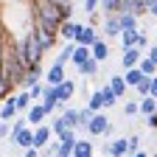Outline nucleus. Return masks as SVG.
I'll list each match as a JSON object with an SVG mask.
<instances>
[{"mask_svg":"<svg viewBox=\"0 0 157 157\" xmlns=\"http://www.w3.org/2000/svg\"><path fill=\"white\" fill-rule=\"evenodd\" d=\"M42 53H45V45L39 42L36 31L34 28L25 31V36H23V59H25V65L28 67L31 65H39V62H42Z\"/></svg>","mask_w":157,"mask_h":157,"instance_id":"1","label":"nucleus"},{"mask_svg":"<svg viewBox=\"0 0 157 157\" xmlns=\"http://www.w3.org/2000/svg\"><path fill=\"white\" fill-rule=\"evenodd\" d=\"M109 132H112L109 118H107L104 112H95V115L90 118V124H87V135H90V137H107Z\"/></svg>","mask_w":157,"mask_h":157,"instance_id":"2","label":"nucleus"},{"mask_svg":"<svg viewBox=\"0 0 157 157\" xmlns=\"http://www.w3.org/2000/svg\"><path fill=\"white\" fill-rule=\"evenodd\" d=\"M98 36H101V34L95 31V25L87 23V25H76V36H73V42H76V45H90V48H93V42H95Z\"/></svg>","mask_w":157,"mask_h":157,"instance_id":"3","label":"nucleus"},{"mask_svg":"<svg viewBox=\"0 0 157 157\" xmlns=\"http://www.w3.org/2000/svg\"><path fill=\"white\" fill-rule=\"evenodd\" d=\"M9 140H11V146H17V149H34V129L31 126H25V129H20L17 135H11L9 137Z\"/></svg>","mask_w":157,"mask_h":157,"instance_id":"4","label":"nucleus"},{"mask_svg":"<svg viewBox=\"0 0 157 157\" xmlns=\"http://www.w3.org/2000/svg\"><path fill=\"white\" fill-rule=\"evenodd\" d=\"M42 78H45V73H42V62H39V65H31V67L25 70V76H23V84H20V87L31 90L34 84H39V82H42Z\"/></svg>","mask_w":157,"mask_h":157,"instance_id":"5","label":"nucleus"},{"mask_svg":"<svg viewBox=\"0 0 157 157\" xmlns=\"http://www.w3.org/2000/svg\"><path fill=\"white\" fill-rule=\"evenodd\" d=\"M143 59V48H137V45H132V48H124V56H121V67L126 70V67H137V62Z\"/></svg>","mask_w":157,"mask_h":157,"instance_id":"6","label":"nucleus"},{"mask_svg":"<svg viewBox=\"0 0 157 157\" xmlns=\"http://www.w3.org/2000/svg\"><path fill=\"white\" fill-rule=\"evenodd\" d=\"M51 137H53V129L51 126H45V124L34 126V149H45L51 143Z\"/></svg>","mask_w":157,"mask_h":157,"instance_id":"7","label":"nucleus"},{"mask_svg":"<svg viewBox=\"0 0 157 157\" xmlns=\"http://www.w3.org/2000/svg\"><path fill=\"white\" fill-rule=\"evenodd\" d=\"M25 118H28V124H31V126H39V124H45L48 112H45L42 101H39V104H31V107L25 109Z\"/></svg>","mask_w":157,"mask_h":157,"instance_id":"8","label":"nucleus"},{"mask_svg":"<svg viewBox=\"0 0 157 157\" xmlns=\"http://www.w3.org/2000/svg\"><path fill=\"white\" fill-rule=\"evenodd\" d=\"M121 31H124V28H121L118 14H107V17H104V36H109V39H112V36H121Z\"/></svg>","mask_w":157,"mask_h":157,"instance_id":"9","label":"nucleus"},{"mask_svg":"<svg viewBox=\"0 0 157 157\" xmlns=\"http://www.w3.org/2000/svg\"><path fill=\"white\" fill-rule=\"evenodd\" d=\"M118 11H132V14L140 17V14L149 11V3H146V0H121V9H118Z\"/></svg>","mask_w":157,"mask_h":157,"instance_id":"10","label":"nucleus"},{"mask_svg":"<svg viewBox=\"0 0 157 157\" xmlns=\"http://www.w3.org/2000/svg\"><path fill=\"white\" fill-rule=\"evenodd\" d=\"M65 78H67V76H65V65L53 62V65H51V70L45 73V84H62Z\"/></svg>","mask_w":157,"mask_h":157,"instance_id":"11","label":"nucleus"},{"mask_svg":"<svg viewBox=\"0 0 157 157\" xmlns=\"http://www.w3.org/2000/svg\"><path fill=\"white\" fill-rule=\"evenodd\" d=\"M56 95H59V101H62V104H67L70 98L76 95V82H70V78H65L62 84H56Z\"/></svg>","mask_w":157,"mask_h":157,"instance_id":"12","label":"nucleus"},{"mask_svg":"<svg viewBox=\"0 0 157 157\" xmlns=\"http://www.w3.org/2000/svg\"><path fill=\"white\" fill-rule=\"evenodd\" d=\"M76 25H78V23H73V17H70V20H62V23H59V39L73 42V36H76Z\"/></svg>","mask_w":157,"mask_h":157,"instance_id":"13","label":"nucleus"},{"mask_svg":"<svg viewBox=\"0 0 157 157\" xmlns=\"http://www.w3.org/2000/svg\"><path fill=\"white\" fill-rule=\"evenodd\" d=\"M137 107H140V115L143 118H149V115L157 112V98L154 95H143V98H137Z\"/></svg>","mask_w":157,"mask_h":157,"instance_id":"14","label":"nucleus"},{"mask_svg":"<svg viewBox=\"0 0 157 157\" xmlns=\"http://www.w3.org/2000/svg\"><path fill=\"white\" fill-rule=\"evenodd\" d=\"M129 154V137H118L109 143V157H124Z\"/></svg>","mask_w":157,"mask_h":157,"instance_id":"15","label":"nucleus"},{"mask_svg":"<svg viewBox=\"0 0 157 157\" xmlns=\"http://www.w3.org/2000/svg\"><path fill=\"white\" fill-rule=\"evenodd\" d=\"M14 104H17V109H20V112H25V109L34 104V95H31V93L23 87L20 93H14Z\"/></svg>","mask_w":157,"mask_h":157,"instance_id":"16","label":"nucleus"},{"mask_svg":"<svg viewBox=\"0 0 157 157\" xmlns=\"http://www.w3.org/2000/svg\"><path fill=\"white\" fill-rule=\"evenodd\" d=\"M107 84L115 90V95H118V98H124V95H126V90H129L126 76H109V82H107Z\"/></svg>","mask_w":157,"mask_h":157,"instance_id":"17","label":"nucleus"},{"mask_svg":"<svg viewBox=\"0 0 157 157\" xmlns=\"http://www.w3.org/2000/svg\"><path fill=\"white\" fill-rule=\"evenodd\" d=\"M90 56H93V48H90V45H76V51H73V59H70V62L78 67V65H84Z\"/></svg>","mask_w":157,"mask_h":157,"instance_id":"18","label":"nucleus"},{"mask_svg":"<svg viewBox=\"0 0 157 157\" xmlns=\"http://www.w3.org/2000/svg\"><path fill=\"white\" fill-rule=\"evenodd\" d=\"M17 104H14V95H6V104L0 107V118H3V121H11V118H17Z\"/></svg>","mask_w":157,"mask_h":157,"instance_id":"19","label":"nucleus"},{"mask_svg":"<svg viewBox=\"0 0 157 157\" xmlns=\"http://www.w3.org/2000/svg\"><path fill=\"white\" fill-rule=\"evenodd\" d=\"M93 143L90 140H82V137H78V140L73 143V157H93Z\"/></svg>","mask_w":157,"mask_h":157,"instance_id":"20","label":"nucleus"},{"mask_svg":"<svg viewBox=\"0 0 157 157\" xmlns=\"http://www.w3.org/2000/svg\"><path fill=\"white\" fill-rule=\"evenodd\" d=\"M137 31H140V28H124V31H121V36H118V39H121V48L137 45Z\"/></svg>","mask_w":157,"mask_h":157,"instance_id":"21","label":"nucleus"},{"mask_svg":"<svg viewBox=\"0 0 157 157\" xmlns=\"http://www.w3.org/2000/svg\"><path fill=\"white\" fill-rule=\"evenodd\" d=\"M107 56H109V48H107V42L101 36L93 42V59H98V62H107Z\"/></svg>","mask_w":157,"mask_h":157,"instance_id":"22","label":"nucleus"},{"mask_svg":"<svg viewBox=\"0 0 157 157\" xmlns=\"http://www.w3.org/2000/svg\"><path fill=\"white\" fill-rule=\"evenodd\" d=\"M62 115H65V121H67L70 129H78V126H82V118H78V109L76 107H65Z\"/></svg>","mask_w":157,"mask_h":157,"instance_id":"23","label":"nucleus"},{"mask_svg":"<svg viewBox=\"0 0 157 157\" xmlns=\"http://www.w3.org/2000/svg\"><path fill=\"white\" fill-rule=\"evenodd\" d=\"M51 146H53V154L56 157H73V143H65V140L56 137V143H51Z\"/></svg>","mask_w":157,"mask_h":157,"instance_id":"24","label":"nucleus"},{"mask_svg":"<svg viewBox=\"0 0 157 157\" xmlns=\"http://www.w3.org/2000/svg\"><path fill=\"white\" fill-rule=\"evenodd\" d=\"M124 76H126V84H129V87H137V84H140V78H143L146 73H143L140 67H126Z\"/></svg>","mask_w":157,"mask_h":157,"instance_id":"25","label":"nucleus"},{"mask_svg":"<svg viewBox=\"0 0 157 157\" xmlns=\"http://www.w3.org/2000/svg\"><path fill=\"white\" fill-rule=\"evenodd\" d=\"M73 51H76V42H67L62 51H59V56L53 59V62H59V65H67L70 59H73Z\"/></svg>","mask_w":157,"mask_h":157,"instance_id":"26","label":"nucleus"},{"mask_svg":"<svg viewBox=\"0 0 157 157\" xmlns=\"http://www.w3.org/2000/svg\"><path fill=\"white\" fill-rule=\"evenodd\" d=\"M118 20H121V28H137V14L132 11H118Z\"/></svg>","mask_w":157,"mask_h":157,"instance_id":"27","label":"nucleus"},{"mask_svg":"<svg viewBox=\"0 0 157 157\" xmlns=\"http://www.w3.org/2000/svg\"><path fill=\"white\" fill-rule=\"evenodd\" d=\"M98 65H101V62L90 56V59H87L84 65H78V73H82V76H95V73H98Z\"/></svg>","mask_w":157,"mask_h":157,"instance_id":"28","label":"nucleus"},{"mask_svg":"<svg viewBox=\"0 0 157 157\" xmlns=\"http://www.w3.org/2000/svg\"><path fill=\"white\" fill-rule=\"evenodd\" d=\"M87 107H90V109H95V112H101V109H107V107H104V93H101V90H95V93L90 95V101H87Z\"/></svg>","mask_w":157,"mask_h":157,"instance_id":"29","label":"nucleus"},{"mask_svg":"<svg viewBox=\"0 0 157 157\" xmlns=\"http://www.w3.org/2000/svg\"><path fill=\"white\" fill-rule=\"evenodd\" d=\"M51 129H53V137H59V135H62L65 129H70V126H67V121H65V115H62V112H59V115L53 118V121H51Z\"/></svg>","mask_w":157,"mask_h":157,"instance_id":"30","label":"nucleus"},{"mask_svg":"<svg viewBox=\"0 0 157 157\" xmlns=\"http://www.w3.org/2000/svg\"><path fill=\"white\" fill-rule=\"evenodd\" d=\"M137 67H140V70H143L146 76H154V73H157V62H154L151 56H143L140 62H137Z\"/></svg>","mask_w":157,"mask_h":157,"instance_id":"31","label":"nucleus"},{"mask_svg":"<svg viewBox=\"0 0 157 157\" xmlns=\"http://www.w3.org/2000/svg\"><path fill=\"white\" fill-rule=\"evenodd\" d=\"M135 93H137V98L151 95V76H143V78H140V84L135 87Z\"/></svg>","mask_w":157,"mask_h":157,"instance_id":"32","label":"nucleus"},{"mask_svg":"<svg viewBox=\"0 0 157 157\" xmlns=\"http://www.w3.org/2000/svg\"><path fill=\"white\" fill-rule=\"evenodd\" d=\"M101 93H104V107H107V109H109V107H115V101H118L115 90H112L109 84H104V87H101Z\"/></svg>","mask_w":157,"mask_h":157,"instance_id":"33","label":"nucleus"},{"mask_svg":"<svg viewBox=\"0 0 157 157\" xmlns=\"http://www.w3.org/2000/svg\"><path fill=\"white\" fill-rule=\"evenodd\" d=\"M118 9H121V0H101L104 17H107V14H118Z\"/></svg>","mask_w":157,"mask_h":157,"instance_id":"34","label":"nucleus"},{"mask_svg":"<svg viewBox=\"0 0 157 157\" xmlns=\"http://www.w3.org/2000/svg\"><path fill=\"white\" fill-rule=\"evenodd\" d=\"M93 115H95V109H90V107H78V118H82V126H78V129H87V124H90Z\"/></svg>","mask_w":157,"mask_h":157,"instance_id":"35","label":"nucleus"},{"mask_svg":"<svg viewBox=\"0 0 157 157\" xmlns=\"http://www.w3.org/2000/svg\"><path fill=\"white\" fill-rule=\"evenodd\" d=\"M132 115H140L137 101H126V104H124V118H132Z\"/></svg>","mask_w":157,"mask_h":157,"instance_id":"36","label":"nucleus"},{"mask_svg":"<svg viewBox=\"0 0 157 157\" xmlns=\"http://www.w3.org/2000/svg\"><path fill=\"white\" fill-rule=\"evenodd\" d=\"M59 140H65V143H76V140H78V135H76V129H65L62 135H59Z\"/></svg>","mask_w":157,"mask_h":157,"instance_id":"37","label":"nucleus"},{"mask_svg":"<svg viewBox=\"0 0 157 157\" xmlns=\"http://www.w3.org/2000/svg\"><path fill=\"white\" fill-rule=\"evenodd\" d=\"M45 87H48V84H45V82H39V84H34V87H31V90H28V93H31V95H34V101H36V98H42V95H45Z\"/></svg>","mask_w":157,"mask_h":157,"instance_id":"38","label":"nucleus"},{"mask_svg":"<svg viewBox=\"0 0 157 157\" xmlns=\"http://www.w3.org/2000/svg\"><path fill=\"white\" fill-rule=\"evenodd\" d=\"M135 151H140V137H137V135H129V157Z\"/></svg>","mask_w":157,"mask_h":157,"instance_id":"39","label":"nucleus"},{"mask_svg":"<svg viewBox=\"0 0 157 157\" xmlns=\"http://www.w3.org/2000/svg\"><path fill=\"white\" fill-rule=\"evenodd\" d=\"M98 6H101V0H84V11H87V14L98 11Z\"/></svg>","mask_w":157,"mask_h":157,"instance_id":"40","label":"nucleus"},{"mask_svg":"<svg viewBox=\"0 0 157 157\" xmlns=\"http://www.w3.org/2000/svg\"><path fill=\"white\" fill-rule=\"evenodd\" d=\"M11 135V121H3L0 124V137H9Z\"/></svg>","mask_w":157,"mask_h":157,"instance_id":"41","label":"nucleus"},{"mask_svg":"<svg viewBox=\"0 0 157 157\" xmlns=\"http://www.w3.org/2000/svg\"><path fill=\"white\" fill-rule=\"evenodd\" d=\"M146 45H149V36L143 31H137V48H146Z\"/></svg>","mask_w":157,"mask_h":157,"instance_id":"42","label":"nucleus"},{"mask_svg":"<svg viewBox=\"0 0 157 157\" xmlns=\"http://www.w3.org/2000/svg\"><path fill=\"white\" fill-rule=\"evenodd\" d=\"M146 124H149V126H151V129H157V112H154V115H149V118H146Z\"/></svg>","mask_w":157,"mask_h":157,"instance_id":"43","label":"nucleus"},{"mask_svg":"<svg viewBox=\"0 0 157 157\" xmlns=\"http://www.w3.org/2000/svg\"><path fill=\"white\" fill-rule=\"evenodd\" d=\"M151 95H154V98H157V73H154V76H151Z\"/></svg>","mask_w":157,"mask_h":157,"instance_id":"44","label":"nucleus"},{"mask_svg":"<svg viewBox=\"0 0 157 157\" xmlns=\"http://www.w3.org/2000/svg\"><path fill=\"white\" fill-rule=\"evenodd\" d=\"M36 154H39V149H25L23 151V157H36Z\"/></svg>","mask_w":157,"mask_h":157,"instance_id":"45","label":"nucleus"},{"mask_svg":"<svg viewBox=\"0 0 157 157\" xmlns=\"http://www.w3.org/2000/svg\"><path fill=\"white\" fill-rule=\"evenodd\" d=\"M53 3H56L59 9H62V6H70V3H73V0H53Z\"/></svg>","mask_w":157,"mask_h":157,"instance_id":"46","label":"nucleus"},{"mask_svg":"<svg viewBox=\"0 0 157 157\" xmlns=\"http://www.w3.org/2000/svg\"><path fill=\"white\" fill-rule=\"evenodd\" d=\"M149 56H151L154 62H157V45H151V48H149Z\"/></svg>","mask_w":157,"mask_h":157,"instance_id":"47","label":"nucleus"},{"mask_svg":"<svg viewBox=\"0 0 157 157\" xmlns=\"http://www.w3.org/2000/svg\"><path fill=\"white\" fill-rule=\"evenodd\" d=\"M149 14H151V17H157V3H154V6H149Z\"/></svg>","mask_w":157,"mask_h":157,"instance_id":"48","label":"nucleus"},{"mask_svg":"<svg viewBox=\"0 0 157 157\" xmlns=\"http://www.w3.org/2000/svg\"><path fill=\"white\" fill-rule=\"evenodd\" d=\"M132 157H149V154H146V151H135Z\"/></svg>","mask_w":157,"mask_h":157,"instance_id":"49","label":"nucleus"}]
</instances>
